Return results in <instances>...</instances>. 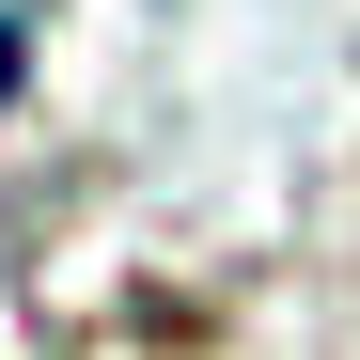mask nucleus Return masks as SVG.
<instances>
[{
  "mask_svg": "<svg viewBox=\"0 0 360 360\" xmlns=\"http://www.w3.org/2000/svg\"><path fill=\"white\" fill-rule=\"evenodd\" d=\"M16 79H32V32H16V16H0V94H16Z\"/></svg>",
  "mask_w": 360,
  "mask_h": 360,
  "instance_id": "nucleus-1",
  "label": "nucleus"
}]
</instances>
